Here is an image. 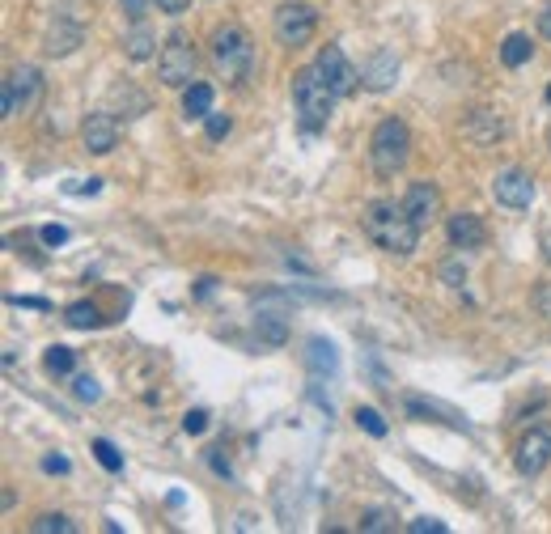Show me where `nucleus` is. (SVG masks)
Masks as SVG:
<instances>
[{
	"label": "nucleus",
	"instance_id": "nucleus-16",
	"mask_svg": "<svg viewBox=\"0 0 551 534\" xmlns=\"http://www.w3.org/2000/svg\"><path fill=\"white\" fill-rule=\"evenodd\" d=\"M462 136L475 140V145H496L505 136V119L496 111H471L467 123H462Z\"/></svg>",
	"mask_w": 551,
	"mask_h": 534
},
{
	"label": "nucleus",
	"instance_id": "nucleus-11",
	"mask_svg": "<svg viewBox=\"0 0 551 534\" xmlns=\"http://www.w3.org/2000/svg\"><path fill=\"white\" fill-rule=\"evenodd\" d=\"M403 208H407V217H412L420 229H429L441 217V191H437V183H429V178L412 183V187H407V195H403Z\"/></svg>",
	"mask_w": 551,
	"mask_h": 534
},
{
	"label": "nucleus",
	"instance_id": "nucleus-28",
	"mask_svg": "<svg viewBox=\"0 0 551 534\" xmlns=\"http://www.w3.org/2000/svg\"><path fill=\"white\" fill-rule=\"evenodd\" d=\"M204 128H208V140H225L229 132H234V119H229V115H217V111H212V115L204 119Z\"/></svg>",
	"mask_w": 551,
	"mask_h": 534
},
{
	"label": "nucleus",
	"instance_id": "nucleus-29",
	"mask_svg": "<svg viewBox=\"0 0 551 534\" xmlns=\"http://www.w3.org/2000/svg\"><path fill=\"white\" fill-rule=\"evenodd\" d=\"M149 5H157V0H119V9H123V17H128L132 26H136V22H145Z\"/></svg>",
	"mask_w": 551,
	"mask_h": 534
},
{
	"label": "nucleus",
	"instance_id": "nucleus-4",
	"mask_svg": "<svg viewBox=\"0 0 551 534\" xmlns=\"http://www.w3.org/2000/svg\"><path fill=\"white\" fill-rule=\"evenodd\" d=\"M212 64L225 81H246L255 68V43L242 26H221L212 34Z\"/></svg>",
	"mask_w": 551,
	"mask_h": 534
},
{
	"label": "nucleus",
	"instance_id": "nucleus-2",
	"mask_svg": "<svg viewBox=\"0 0 551 534\" xmlns=\"http://www.w3.org/2000/svg\"><path fill=\"white\" fill-rule=\"evenodd\" d=\"M293 102H297V119H301V132H323L327 119H331V106L335 94L327 89V81L318 77V68H297L293 73Z\"/></svg>",
	"mask_w": 551,
	"mask_h": 534
},
{
	"label": "nucleus",
	"instance_id": "nucleus-34",
	"mask_svg": "<svg viewBox=\"0 0 551 534\" xmlns=\"http://www.w3.org/2000/svg\"><path fill=\"white\" fill-rule=\"evenodd\" d=\"M407 534H446V522H437V518H416V522H407Z\"/></svg>",
	"mask_w": 551,
	"mask_h": 534
},
{
	"label": "nucleus",
	"instance_id": "nucleus-39",
	"mask_svg": "<svg viewBox=\"0 0 551 534\" xmlns=\"http://www.w3.org/2000/svg\"><path fill=\"white\" fill-rule=\"evenodd\" d=\"M212 289H217V280H212V276H200V280H195V297H200V301H208Z\"/></svg>",
	"mask_w": 551,
	"mask_h": 534
},
{
	"label": "nucleus",
	"instance_id": "nucleus-15",
	"mask_svg": "<svg viewBox=\"0 0 551 534\" xmlns=\"http://www.w3.org/2000/svg\"><path fill=\"white\" fill-rule=\"evenodd\" d=\"M395 81H399V56L395 51H373L369 64L361 68V85L373 89V94H386Z\"/></svg>",
	"mask_w": 551,
	"mask_h": 534
},
{
	"label": "nucleus",
	"instance_id": "nucleus-30",
	"mask_svg": "<svg viewBox=\"0 0 551 534\" xmlns=\"http://www.w3.org/2000/svg\"><path fill=\"white\" fill-rule=\"evenodd\" d=\"M73 395H77L81 403H98V399H102V390H98L94 378H85V373H81V378L73 382Z\"/></svg>",
	"mask_w": 551,
	"mask_h": 534
},
{
	"label": "nucleus",
	"instance_id": "nucleus-6",
	"mask_svg": "<svg viewBox=\"0 0 551 534\" xmlns=\"http://www.w3.org/2000/svg\"><path fill=\"white\" fill-rule=\"evenodd\" d=\"M39 94H43V73L34 64H17L9 73V81H5V94H0V115L13 119V115L34 111Z\"/></svg>",
	"mask_w": 551,
	"mask_h": 534
},
{
	"label": "nucleus",
	"instance_id": "nucleus-9",
	"mask_svg": "<svg viewBox=\"0 0 551 534\" xmlns=\"http://www.w3.org/2000/svg\"><path fill=\"white\" fill-rule=\"evenodd\" d=\"M492 195H496V204L522 212V208L535 204V178H530V170H522V166H509L492 178Z\"/></svg>",
	"mask_w": 551,
	"mask_h": 534
},
{
	"label": "nucleus",
	"instance_id": "nucleus-1",
	"mask_svg": "<svg viewBox=\"0 0 551 534\" xmlns=\"http://www.w3.org/2000/svg\"><path fill=\"white\" fill-rule=\"evenodd\" d=\"M361 229H365V238L378 246V251L399 255V259L412 255L420 234H424V229L407 217V208L395 204V200H373L365 208V217H361Z\"/></svg>",
	"mask_w": 551,
	"mask_h": 534
},
{
	"label": "nucleus",
	"instance_id": "nucleus-5",
	"mask_svg": "<svg viewBox=\"0 0 551 534\" xmlns=\"http://www.w3.org/2000/svg\"><path fill=\"white\" fill-rule=\"evenodd\" d=\"M195 64H200L195 43L187 34H170L162 56H157V77H162V85H170V89H187L195 81Z\"/></svg>",
	"mask_w": 551,
	"mask_h": 534
},
{
	"label": "nucleus",
	"instance_id": "nucleus-25",
	"mask_svg": "<svg viewBox=\"0 0 551 534\" xmlns=\"http://www.w3.org/2000/svg\"><path fill=\"white\" fill-rule=\"evenodd\" d=\"M361 530L365 534H382V530H395V513L390 509H369L361 518Z\"/></svg>",
	"mask_w": 551,
	"mask_h": 534
},
{
	"label": "nucleus",
	"instance_id": "nucleus-41",
	"mask_svg": "<svg viewBox=\"0 0 551 534\" xmlns=\"http://www.w3.org/2000/svg\"><path fill=\"white\" fill-rule=\"evenodd\" d=\"M539 30H543V39H551V9L539 13Z\"/></svg>",
	"mask_w": 551,
	"mask_h": 534
},
{
	"label": "nucleus",
	"instance_id": "nucleus-17",
	"mask_svg": "<svg viewBox=\"0 0 551 534\" xmlns=\"http://www.w3.org/2000/svg\"><path fill=\"white\" fill-rule=\"evenodd\" d=\"M81 39H85V30H81V26H73V22H56V26L47 30L43 51H47V56H68V51H77V47H81Z\"/></svg>",
	"mask_w": 551,
	"mask_h": 534
},
{
	"label": "nucleus",
	"instance_id": "nucleus-18",
	"mask_svg": "<svg viewBox=\"0 0 551 534\" xmlns=\"http://www.w3.org/2000/svg\"><path fill=\"white\" fill-rule=\"evenodd\" d=\"M153 51H157V34L149 30V26H132L128 34H123V56H128V60H153Z\"/></svg>",
	"mask_w": 551,
	"mask_h": 534
},
{
	"label": "nucleus",
	"instance_id": "nucleus-21",
	"mask_svg": "<svg viewBox=\"0 0 551 534\" xmlns=\"http://www.w3.org/2000/svg\"><path fill=\"white\" fill-rule=\"evenodd\" d=\"M43 369L51 373V378H68V373L77 369V352L64 348V344H51V348L43 352Z\"/></svg>",
	"mask_w": 551,
	"mask_h": 534
},
{
	"label": "nucleus",
	"instance_id": "nucleus-13",
	"mask_svg": "<svg viewBox=\"0 0 551 534\" xmlns=\"http://www.w3.org/2000/svg\"><path fill=\"white\" fill-rule=\"evenodd\" d=\"M276 301L280 297H263L259 310H255V335L263 344H272V348H280L284 340H289V314H284Z\"/></svg>",
	"mask_w": 551,
	"mask_h": 534
},
{
	"label": "nucleus",
	"instance_id": "nucleus-43",
	"mask_svg": "<svg viewBox=\"0 0 551 534\" xmlns=\"http://www.w3.org/2000/svg\"><path fill=\"white\" fill-rule=\"evenodd\" d=\"M547 102H551V85H547Z\"/></svg>",
	"mask_w": 551,
	"mask_h": 534
},
{
	"label": "nucleus",
	"instance_id": "nucleus-10",
	"mask_svg": "<svg viewBox=\"0 0 551 534\" xmlns=\"http://www.w3.org/2000/svg\"><path fill=\"white\" fill-rule=\"evenodd\" d=\"M513 462H518L522 475H543L551 467V424H535L530 433H522Z\"/></svg>",
	"mask_w": 551,
	"mask_h": 534
},
{
	"label": "nucleus",
	"instance_id": "nucleus-12",
	"mask_svg": "<svg viewBox=\"0 0 551 534\" xmlns=\"http://www.w3.org/2000/svg\"><path fill=\"white\" fill-rule=\"evenodd\" d=\"M81 140H85V149L98 153V157L115 153V145H119V123H115V115H106V111L85 115V123H81Z\"/></svg>",
	"mask_w": 551,
	"mask_h": 534
},
{
	"label": "nucleus",
	"instance_id": "nucleus-22",
	"mask_svg": "<svg viewBox=\"0 0 551 534\" xmlns=\"http://www.w3.org/2000/svg\"><path fill=\"white\" fill-rule=\"evenodd\" d=\"M530 56H535V47H530L526 34H505V43H501V64L505 68H522Z\"/></svg>",
	"mask_w": 551,
	"mask_h": 534
},
{
	"label": "nucleus",
	"instance_id": "nucleus-32",
	"mask_svg": "<svg viewBox=\"0 0 551 534\" xmlns=\"http://www.w3.org/2000/svg\"><path fill=\"white\" fill-rule=\"evenodd\" d=\"M102 191V178H73L64 183V195H98Z\"/></svg>",
	"mask_w": 551,
	"mask_h": 534
},
{
	"label": "nucleus",
	"instance_id": "nucleus-26",
	"mask_svg": "<svg viewBox=\"0 0 551 534\" xmlns=\"http://www.w3.org/2000/svg\"><path fill=\"white\" fill-rule=\"evenodd\" d=\"M94 458L102 462L106 471H123V454H119V450H115V445L106 441V437H98V441H94Z\"/></svg>",
	"mask_w": 551,
	"mask_h": 534
},
{
	"label": "nucleus",
	"instance_id": "nucleus-19",
	"mask_svg": "<svg viewBox=\"0 0 551 534\" xmlns=\"http://www.w3.org/2000/svg\"><path fill=\"white\" fill-rule=\"evenodd\" d=\"M310 352H306V365H310V373H318V378H323V373H335L340 369V356H335V344L331 340H323V335H314V340L306 344Z\"/></svg>",
	"mask_w": 551,
	"mask_h": 534
},
{
	"label": "nucleus",
	"instance_id": "nucleus-33",
	"mask_svg": "<svg viewBox=\"0 0 551 534\" xmlns=\"http://www.w3.org/2000/svg\"><path fill=\"white\" fill-rule=\"evenodd\" d=\"M39 238H43V246H51V251H56V246L68 242V229H64V225H43V229H39Z\"/></svg>",
	"mask_w": 551,
	"mask_h": 534
},
{
	"label": "nucleus",
	"instance_id": "nucleus-8",
	"mask_svg": "<svg viewBox=\"0 0 551 534\" xmlns=\"http://www.w3.org/2000/svg\"><path fill=\"white\" fill-rule=\"evenodd\" d=\"M272 30L284 47H306L318 30V13L310 5H280L272 17Z\"/></svg>",
	"mask_w": 551,
	"mask_h": 534
},
{
	"label": "nucleus",
	"instance_id": "nucleus-35",
	"mask_svg": "<svg viewBox=\"0 0 551 534\" xmlns=\"http://www.w3.org/2000/svg\"><path fill=\"white\" fill-rule=\"evenodd\" d=\"M43 471H47V475H68V471H73V462L60 458V454H47V458H43Z\"/></svg>",
	"mask_w": 551,
	"mask_h": 534
},
{
	"label": "nucleus",
	"instance_id": "nucleus-31",
	"mask_svg": "<svg viewBox=\"0 0 551 534\" xmlns=\"http://www.w3.org/2000/svg\"><path fill=\"white\" fill-rule=\"evenodd\" d=\"M204 429H208V412H204V407H195V412L183 416V433L187 437H200Z\"/></svg>",
	"mask_w": 551,
	"mask_h": 534
},
{
	"label": "nucleus",
	"instance_id": "nucleus-14",
	"mask_svg": "<svg viewBox=\"0 0 551 534\" xmlns=\"http://www.w3.org/2000/svg\"><path fill=\"white\" fill-rule=\"evenodd\" d=\"M446 238H450L454 251H479V246L488 242V229L475 212H454V217L446 221Z\"/></svg>",
	"mask_w": 551,
	"mask_h": 534
},
{
	"label": "nucleus",
	"instance_id": "nucleus-24",
	"mask_svg": "<svg viewBox=\"0 0 551 534\" xmlns=\"http://www.w3.org/2000/svg\"><path fill=\"white\" fill-rule=\"evenodd\" d=\"M30 530H34V534H73L77 522H73V518H64V513H43V518H34V522H30Z\"/></svg>",
	"mask_w": 551,
	"mask_h": 534
},
{
	"label": "nucleus",
	"instance_id": "nucleus-7",
	"mask_svg": "<svg viewBox=\"0 0 551 534\" xmlns=\"http://www.w3.org/2000/svg\"><path fill=\"white\" fill-rule=\"evenodd\" d=\"M314 68H318V77L327 81V89L335 98H348V94H357V85H361V73L348 64V56L335 43H327L323 51H318V60H314Z\"/></svg>",
	"mask_w": 551,
	"mask_h": 534
},
{
	"label": "nucleus",
	"instance_id": "nucleus-23",
	"mask_svg": "<svg viewBox=\"0 0 551 534\" xmlns=\"http://www.w3.org/2000/svg\"><path fill=\"white\" fill-rule=\"evenodd\" d=\"M64 323L77 327V331H94V327H102V314H98L94 301H73V306L64 310Z\"/></svg>",
	"mask_w": 551,
	"mask_h": 534
},
{
	"label": "nucleus",
	"instance_id": "nucleus-42",
	"mask_svg": "<svg viewBox=\"0 0 551 534\" xmlns=\"http://www.w3.org/2000/svg\"><path fill=\"white\" fill-rule=\"evenodd\" d=\"M543 259H547V267H551V229L543 234Z\"/></svg>",
	"mask_w": 551,
	"mask_h": 534
},
{
	"label": "nucleus",
	"instance_id": "nucleus-40",
	"mask_svg": "<svg viewBox=\"0 0 551 534\" xmlns=\"http://www.w3.org/2000/svg\"><path fill=\"white\" fill-rule=\"evenodd\" d=\"M208 462H212V471H217V475H225V479L234 475V471H229V462L221 458V450H208Z\"/></svg>",
	"mask_w": 551,
	"mask_h": 534
},
{
	"label": "nucleus",
	"instance_id": "nucleus-38",
	"mask_svg": "<svg viewBox=\"0 0 551 534\" xmlns=\"http://www.w3.org/2000/svg\"><path fill=\"white\" fill-rule=\"evenodd\" d=\"M157 9L170 13V17H179V13H187V9H191V0H157Z\"/></svg>",
	"mask_w": 551,
	"mask_h": 534
},
{
	"label": "nucleus",
	"instance_id": "nucleus-37",
	"mask_svg": "<svg viewBox=\"0 0 551 534\" xmlns=\"http://www.w3.org/2000/svg\"><path fill=\"white\" fill-rule=\"evenodd\" d=\"M9 306H22V310H51L43 297H9Z\"/></svg>",
	"mask_w": 551,
	"mask_h": 534
},
{
	"label": "nucleus",
	"instance_id": "nucleus-20",
	"mask_svg": "<svg viewBox=\"0 0 551 534\" xmlns=\"http://www.w3.org/2000/svg\"><path fill=\"white\" fill-rule=\"evenodd\" d=\"M183 115H187V119H208V115H212V85L191 81V85L183 89Z\"/></svg>",
	"mask_w": 551,
	"mask_h": 534
},
{
	"label": "nucleus",
	"instance_id": "nucleus-3",
	"mask_svg": "<svg viewBox=\"0 0 551 534\" xmlns=\"http://www.w3.org/2000/svg\"><path fill=\"white\" fill-rule=\"evenodd\" d=\"M407 157H412V132H407V123L382 119L369 140V162L378 170V178H395L407 166Z\"/></svg>",
	"mask_w": 551,
	"mask_h": 534
},
{
	"label": "nucleus",
	"instance_id": "nucleus-36",
	"mask_svg": "<svg viewBox=\"0 0 551 534\" xmlns=\"http://www.w3.org/2000/svg\"><path fill=\"white\" fill-rule=\"evenodd\" d=\"M535 310L543 318H551V284H539V289H535Z\"/></svg>",
	"mask_w": 551,
	"mask_h": 534
},
{
	"label": "nucleus",
	"instance_id": "nucleus-27",
	"mask_svg": "<svg viewBox=\"0 0 551 534\" xmlns=\"http://www.w3.org/2000/svg\"><path fill=\"white\" fill-rule=\"evenodd\" d=\"M357 424L369 437H386V420H382V412H373V407H357Z\"/></svg>",
	"mask_w": 551,
	"mask_h": 534
}]
</instances>
